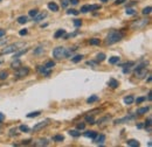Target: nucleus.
Segmentation results:
<instances>
[{"label": "nucleus", "mask_w": 152, "mask_h": 147, "mask_svg": "<svg viewBox=\"0 0 152 147\" xmlns=\"http://www.w3.org/2000/svg\"><path fill=\"white\" fill-rule=\"evenodd\" d=\"M76 127H77V130H83L86 127V124L84 123H80V124L76 125Z\"/></svg>", "instance_id": "48"}, {"label": "nucleus", "mask_w": 152, "mask_h": 147, "mask_svg": "<svg viewBox=\"0 0 152 147\" xmlns=\"http://www.w3.org/2000/svg\"><path fill=\"white\" fill-rule=\"evenodd\" d=\"M41 53H43V48H42V47H38V48L34 50V54H35V55H39V54H41Z\"/></svg>", "instance_id": "43"}, {"label": "nucleus", "mask_w": 152, "mask_h": 147, "mask_svg": "<svg viewBox=\"0 0 152 147\" xmlns=\"http://www.w3.org/2000/svg\"><path fill=\"white\" fill-rule=\"evenodd\" d=\"M126 145H128V146H131V147H138L140 144H139V141L136 140V139H130V140L126 141Z\"/></svg>", "instance_id": "13"}, {"label": "nucleus", "mask_w": 152, "mask_h": 147, "mask_svg": "<svg viewBox=\"0 0 152 147\" xmlns=\"http://www.w3.org/2000/svg\"><path fill=\"white\" fill-rule=\"evenodd\" d=\"M149 110H150L149 106H146V108H140V109L137 110V113H138V114H144V113H146Z\"/></svg>", "instance_id": "26"}, {"label": "nucleus", "mask_w": 152, "mask_h": 147, "mask_svg": "<svg viewBox=\"0 0 152 147\" xmlns=\"http://www.w3.org/2000/svg\"><path fill=\"white\" fill-rule=\"evenodd\" d=\"M7 76H8V73H7L6 70H2V71H0V79H1V81L6 79V78H7Z\"/></svg>", "instance_id": "30"}, {"label": "nucleus", "mask_w": 152, "mask_h": 147, "mask_svg": "<svg viewBox=\"0 0 152 147\" xmlns=\"http://www.w3.org/2000/svg\"><path fill=\"white\" fill-rule=\"evenodd\" d=\"M81 25H82V21H81V20H78V19H75V20H74V26H75V27H81Z\"/></svg>", "instance_id": "44"}, {"label": "nucleus", "mask_w": 152, "mask_h": 147, "mask_svg": "<svg viewBox=\"0 0 152 147\" xmlns=\"http://www.w3.org/2000/svg\"><path fill=\"white\" fill-rule=\"evenodd\" d=\"M22 144H23V145H28V144H31V140H23Z\"/></svg>", "instance_id": "57"}, {"label": "nucleus", "mask_w": 152, "mask_h": 147, "mask_svg": "<svg viewBox=\"0 0 152 147\" xmlns=\"http://www.w3.org/2000/svg\"><path fill=\"white\" fill-rule=\"evenodd\" d=\"M148 99H149V100H151V99H152V92H151V91L149 92V96H148Z\"/></svg>", "instance_id": "58"}, {"label": "nucleus", "mask_w": 152, "mask_h": 147, "mask_svg": "<svg viewBox=\"0 0 152 147\" xmlns=\"http://www.w3.org/2000/svg\"><path fill=\"white\" fill-rule=\"evenodd\" d=\"M48 144H49V141H48L47 139H40V140H38L37 143H34V146L43 147V146H47Z\"/></svg>", "instance_id": "11"}, {"label": "nucleus", "mask_w": 152, "mask_h": 147, "mask_svg": "<svg viewBox=\"0 0 152 147\" xmlns=\"http://www.w3.org/2000/svg\"><path fill=\"white\" fill-rule=\"evenodd\" d=\"M109 85H110L113 89H116V88L118 87V81H116V79H114V78L110 79V81H109Z\"/></svg>", "instance_id": "23"}, {"label": "nucleus", "mask_w": 152, "mask_h": 147, "mask_svg": "<svg viewBox=\"0 0 152 147\" xmlns=\"http://www.w3.org/2000/svg\"><path fill=\"white\" fill-rule=\"evenodd\" d=\"M48 8L50 11H53V12H57L58 11V6H57L55 2H49L48 4Z\"/></svg>", "instance_id": "17"}, {"label": "nucleus", "mask_w": 152, "mask_h": 147, "mask_svg": "<svg viewBox=\"0 0 152 147\" xmlns=\"http://www.w3.org/2000/svg\"><path fill=\"white\" fill-rule=\"evenodd\" d=\"M63 140H64V137H63L62 134H56V135H54V137H53V141L61 143V141H63Z\"/></svg>", "instance_id": "19"}, {"label": "nucleus", "mask_w": 152, "mask_h": 147, "mask_svg": "<svg viewBox=\"0 0 152 147\" xmlns=\"http://www.w3.org/2000/svg\"><path fill=\"white\" fill-rule=\"evenodd\" d=\"M126 0H116L115 1V5H122V4H124Z\"/></svg>", "instance_id": "53"}, {"label": "nucleus", "mask_w": 152, "mask_h": 147, "mask_svg": "<svg viewBox=\"0 0 152 147\" xmlns=\"http://www.w3.org/2000/svg\"><path fill=\"white\" fill-rule=\"evenodd\" d=\"M96 135H97V132H95V131H87V132L84 133V137L90 138V139H94Z\"/></svg>", "instance_id": "15"}, {"label": "nucleus", "mask_w": 152, "mask_h": 147, "mask_svg": "<svg viewBox=\"0 0 152 147\" xmlns=\"http://www.w3.org/2000/svg\"><path fill=\"white\" fill-rule=\"evenodd\" d=\"M1 63H2V60H0V64H1Z\"/></svg>", "instance_id": "61"}, {"label": "nucleus", "mask_w": 152, "mask_h": 147, "mask_svg": "<svg viewBox=\"0 0 152 147\" xmlns=\"http://www.w3.org/2000/svg\"><path fill=\"white\" fill-rule=\"evenodd\" d=\"M5 34H6V31L5 29H0V37H2Z\"/></svg>", "instance_id": "56"}, {"label": "nucleus", "mask_w": 152, "mask_h": 147, "mask_svg": "<svg viewBox=\"0 0 152 147\" xmlns=\"http://www.w3.org/2000/svg\"><path fill=\"white\" fill-rule=\"evenodd\" d=\"M87 64L88 65H91V67H96L97 65V62H95V61H88Z\"/></svg>", "instance_id": "49"}, {"label": "nucleus", "mask_w": 152, "mask_h": 147, "mask_svg": "<svg viewBox=\"0 0 152 147\" xmlns=\"http://www.w3.org/2000/svg\"><path fill=\"white\" fill-rule=\"evenodd\" d=\"M96 60H97V62H102V61H104V60H105V54H103V53L97 54Z\"/></svg>", "instance_id": "27"}, {"label": "nucleus", "mask_w": 152, "mask_h": 147, "mask_svg": "<svg viewBox=\"0 0 152 147\" xmlns=\"http://www.w3.org/2000/svg\"><path fill=\"white\" fill-rule=\"evenodd\" d=\"M126 14H128V15H133V14H136V11H134L133 8H129V7H128V8H126Z\"/></svg>", "instance_id": "40"}, {"label": "nucleus", "mask_w": 152, "mask_h": 147, "mask_svg": "<svg viewBox=\"0 0 152 147\" xmlns=\"http://www.w3.org/2000/svg\"><path fill=\"white\" fill-rule=\"evenodd\" d=\"M78 1H80V0H69V4H72V5H77Z\"/></svg>", "instance_id": "55"}, {"label": "nucleus", "mask_w": 152, "mask_h": 147, "mask_svg": "<svg viewBox=\"0 0 152 147\" xmlns=\"http://www.w3.org/2000/svg\"><path fill=\"white\" fill-rule=\"evenodd\" d=\"M19 130L21 132H29V127H28L27 125H20Z\"/></svg>", "instance_id": "36"}, {"label": "nucleus", "mask_w": 152, "mask_h": 147, "mask_svg": "<svg viewBox=\"0 0 152 147\" xmlns=\"http://www.w3.org/2000/svg\"><path fill=\"white\" fill-rule=\"evenodd\" d=\"M27 52H28V49H27V48H26V49H21V50H19L18 53H15V54H14V58H18V57H20L21 55H23V54H25V53H27Z\"/></svg>", "instance_id": "25"}, {"label": "nucleus", "mask_w": 152, "mask_h": 147, "mask_svg": "<svg viewBox=\"0 0 152 147\" xmlns=\"http://www.w3.org/2000/svg\"><path fill=\"white\" fill-rule=\"evenodd\" d=\"M38 70L39 73H41L42 75H45V76H49L50 74H52V70L50 69H47L45 65L43 67H41V65H39L38 67Z\"/></svg>", "instance_id": "10"}, {"label": "nucleus", "mask_w": 152, "mask_h": 147, "mask_svg": "<svg viewBox=\"0 0 152 147\" xmlns=\"http://www.w3.org/2000/svg\"><path fill=\"white\" fill-rule=\"evenodd\" d=\"M96 9H101L99 5H89V11H96Z\"/></svg>", "instance_id": "38"}, {"label": "nucleus", "mask_w": 152, "mask_h": 147, "mask_svg": "<svg viewBox=\"0 0 152 147\" xmlns=\"http://www.w3.org/2000/svg\"><path fill=\"white\" fill-rule=\"evenodd\" d=\"M146 100V97H138L137 99H136V103L137 104H140V103H143V102H145Z\"/></svg>", "instance_id": "42"}, {"label": "nucleus", "mask_w": 152, "mask_h": 147, "mask_svg": "<svg viewBox=\"0 0 152 147\" xmlns=\"http://www.w3.org/2000/svg\"><path fill=\"white\" fill-rule=\"evenodd\" d=\"M143 127H144L143 124H138V125H137V129H143Z\"/></svg>", "instance_id": "59"}, {"label": "nucleus", "mask_w": 152, "mask_h": 147, "mask_svg": "<svg viewBox=\"0 0 152 147\" xmlns=\"http://www.w3.org/2000/svg\"><path fill=\"white\" fill-rule=\"evenodd\" d=\"M27 21H28V18L26 15H21V17L18 18V22H19L20 25H25Z\"/></svg>", "instance_id": "20"}, {"label": "nucleus", "mask_w": 152, "mask_h": 147, "mask_svg": "<svg viewBox=\"0 0 152 147\" xmlns=\"http://www.w3.org/2000/svg\"><path fill=\"white\" fill-rule=\"evenodd\" d=\"M86 122L89 123V124H95V119H94V117H90V116H87V117H86Z\"/></svg>", "instance_id": "34"}, {"label": "nucleus", "mask_w": 152, "mask_h": 147, "mask_svg": "<svg viewBox=\"0 0 152 147\" xmlns=\"http://www.w3.org/2000/svg\"><path fill=\"white\" fill-rule=\"evenodd\" d=\"M75 35H77V32L76 33H70V34H67V35H64V40H68V39H70V37H73V36H75Z\"/></svg>", "instance_id": "46"}, {"label": "nucleus", "mask_w": 152, "mask_h": 147, "mask_svg": "<svg viewBox=\"0 0 152 147\" xmlns=\"http://www.w3.org/2000/svg\"><path fill=\"white\" fill-rule=\"evenodd\" d=\"M81 12H82V13H87V12H89V5H84V6H82Z\"/></svg>", "instance_id": "41"}, {"label": "nucleus", "mask_w": 152, "mask_h": 147, "mask_svg": "<svg viewBox=\"0 0 152 147\" xmlns=\"http://www.w3.org/2000/svg\"><path fill=\"white\" fill-rule=\"evenodd\" d=\"M27 33H28V31H27L26 28H25V29H21V31H20V32H19V34H20V35H21V36H23V35H26Z\"/></svg>", "instance_id": "50"}, {"label": "nucleus", "mask_w": 152, "mask_h": 147, "mask_svg": "<svg viewBox=\"0 0 152 147\" xmlns=\"http://www.w3.org/2000/svg\"><path fill=\"white\" fill-rule=\"evenodd\" d=\"M82 58H83L82 55H76V56H74V57H72V61H73L74 63H77V62H80Z\"/></svg>", "instance_id": "32"}, {"label": "nucleus", "mask_w": 152, "mask_h": 147, "mask_svg": "<svg viewBox=\"0 0 152 147\" xmlns=\"http://www.w3.org/2000/svg\"><path fill=\"white\" fill-rule=\"evenodd\" d=\"M67 14H69V15H70V14H73V15H78L80 12L76 11V9H68V11H67Z\"/></svg>", "instance_id": "39"}, {"label": "nucleus", "mask_w": 152, "mask_h": 147, "mask_svg": "<svg viewBox=\"0 0 152 147\" xmlns=\"http://www.w3.org/2000/svg\"><path fill=\"white\" fill-rule=\"evenodd\" d=\"M93 140H94V143H95V144H98V145L101 144V145H102V144L104 143V140H105V135H104V134H99V135L97 134Z\"/></svg>", "instance_id": "9"}, {"label": "nucleus", "mask_w": 152, "mask_h": 147, "mask_svg": "<svg viewBox=\"0 0 152 147\" xmlns=\"http://www.w3.org/2000/svg\"><path fill=\"white\" fill-rule=\"evenodd\" d=\"M148 73H149V70H148V68H145V67H142V68L134 69V75H136V77H137V78H139V79L145 78V77H146V75H148Z\"/></svg>", "instance_id": "4"}, {"label": "nucleus", "mask_w": 152, "mask_h": 147, "mask_svg": "<svg viewBox=\"0 0 152 147\" xmlns=\"http://www.w3.org/2000/svg\"><path fill=\"white\" fill-rule=\"evenodd\" d=\"M41 114V112L40 111H35V112H31V113H28L27 114V118H34V117H38Z\"/></svg>", "instance_id": "28"}, {"label": "nucleus", "mask_w": 152, "mask_h": 147, "mask_svg": "<svg viewBox=\"0 0 152 147\" xmlns=\"http://www.w3.org/2000/svg\"><path fill=\"white\" fill-rule=\"evenodd\" d=\"M151 6H148V7H145L144 9H143V14L144 15H146V14H150L151 13Z\"/></svg>", "instance_id": "37"}, {"label": "nucleus", "mask_w": 152, "mask_h": 147, "mask_svg": "<svg viewBox=\"0 0 152 147\" xmlns=\"http://www.w3.org/2000/svg\"><path fill=\"white\" fill-rule=\"evenodd\" d=\"M68 133H69L72 137H74V138H78V137L81 135V132H78L77 130H70V131H68Z\"/></svg>", "instance_id": "18"}, {"label": "nucleus", "mask_w": 152, "mask_h": 147, "mask_svg": "<svg viewBox=\"0 0 152 147\" xmlns=\"http://www.w3.org/2000/svg\"><path fill=\"white\" fill-rule=\"evenodd\" d=\"M0 1H1V0H0Z\"/></svg>", "instance_id": "62"}, {"label": "nucleus", "mask_w": 152, "mask_h": 147, "mask_svg": "<svg viewBox=\"0 0 152 147\" xmlns=\"http://www.w3.org/2000/svg\"><path fill=\"white\" fill-rule=\"evenodd\" d=\"M109 119H110V117H104V118H102V119H99V120L97 122V124H98V126H101V125H103V124H104V122H109Z\"/></svg>", "instance_id": "31"}, {"label": "nucleus", "mask_w": 152, "mask_h": 147, "mask_svg": "<svg viewBox=\"0 0 152 147\" xmlns=\"http://www.w3.org/2000/svg\"><path fill=\"white\" fill-rule=\"evenodd\" d=\"M89 43H90L91 46H98V44L101 43V41H99V39H91V40L89 41Z\"/></svg>", "instance_id": "29"}, {"label": "nucleus", "mask_w": 152, "mask_h": 147, "mask_svg": "<svg viewBox=\"0 0 152 147\" xmlns=\"http://www.w3.org/2000/svg\"><path fill=\"white\" fill-rule=\"evenodd\" d=\"M4 119H5V114L2 112H0V124L4 122Z\"/></svg>", "instance_id": "54"}, {"label": "nucleus", "mask_w": 152, "mask_h": 147, "mask_svg": "<svg viewBox=\"0 0 152 147\" xmlns=\"http://www.w3.org/2000/svg\"><path fill=\"white\" fill-rule=\"evenodd\" d=\"M144 126H145V129H148V127H151V118H148V120L145 122Z\"/></svg>", "instance_id": "45"}, {"label": "nucleus", "mask_w": 152, "mask_h": 147, "mask_svg": "<svg viewBox=\"0 0 152 147\" xmlns=\"http://www.w3.org/2000/svg\"><path fill=\"white\" fill-rule=\"evenodd\" d=\"M148 25H149V20L148 19H138V20H134L130 25V28L131 29H143Z\"/></svg>", "instance_id": "3"}, {"label": "nucleus", "mask_w": 152, "mask_h": 147, "mask_svg": "<svg viewBox=\"0 0 152 147\" xmlns=\"http://www.w3.org/2000/svg\"><path fill=\"white\" fill-rule=\"evenodd\" d=\"M61 5L62 7H67L69 5V0H61Z\"/></svg>", "instance_id": "47"}, {"label": "nucleus", "mask_w": 152, "mask_h": 147, "mask_svg": "<svg viewBox=\"0 0 152 147\" xmlns=\"http://www.w3.org/2000/svg\"><path fill=\"white\" fill-rule=\"evenodd\" d=\"M124 36V34L122 33V32H118V31H111L109 34H108V36L105 39V43L107 44H114L116 42H118V41H121L122 39Z\"/></svg>", "instance_id": "2"}, {"label": "nucleus", "mask_w": 152, "mask_h": 147, "mask_svg": "<svg viewBox=\"0 0 152 147\" xmlns=\"http://www.w3.org/2000/svg\"><path fill=\"white\" fill-rule=\"evenodd\" d=\"M134 118H136V114H130V116H126V117H124V118H122V119H117V120H115V124L128 123V122H130V120H133Z\"/></svg>", "instance_id": "7"}, {"label": "nucleus", "mask_w": 152, "mask_h": 147, "mask_svg": "<svg viewBox=\"0 0 152 147\" xmlns=\"http://www.w3.org/2000/svg\"><path fill=\"white\" fill-rule=\"evenodd\" d=\"M29 74V69L27 67H19L15 71V76L17 77H25Z\"/></svg>", "instance_id": "6"}, {"label": "nucleus", "mask_w": 152, "mask_h": 147, "mask_svg": "<svg viewBox=\"0 0 152 147\" xmlns=\"http://www.w3.org/2000/svg\"><path fill=\"white\" fill-rule=\"evenodd\" d=\"M77 48H73V49H67L64 47H56L54 50H53V56L56 58V60H62V58H66V57H69L74 52H75Z\"/></svg>", "instance_id": "1"}, {"label": "nucleus", "mask_w": 152, "mask_h": 147, "mask_svg": "<svg viewBox=\"0 0 152 147\" xmlns=\"http://www.w3.org/2000/svg\"><path fill=\"white\" fill-rule=\"evenodd\" d=\"M64 34H66V31H64V29H58V31H56V32H55L54 37H55V39H60V37L63 36Z\"/></svg>", "instance_id": "16"}, {"label": "nucleus", "mask_w": 152, "mask_h": 147, "mask_svg": "<svg viewBox=\"0 0 152 147\" xmlns=\"http://www.w3.org/2000/svg\"><path fill=\"white\" fill-rule=\"evenodd\" d=\"M101 1H104V2H105V1H108V0H101Z\"/></svg>", "instance_id": "60"}, {"label": "nucleus", "mask_w": 152, "mask_h": 147, "mask_svg": "<svg viewBox=\"0 0 152 147\" xmlns=\"http://www.w3.org/2000/svg\"><path fill=\"white\" fill-rule=\"evenodd\" d=\"M118 62H119V57H118V56H113V57L109 58V63H110V64H116V63H118Z\"/></svg>", "instance_id": "22"}, {"label": "nucleus", "mask_w": 152, "mask_h": 147, "mask_svg": "<svg viewBox=\"0 0 152 147\" xmlns=\"http://www.w3.org/2000/svg\"><path fill=\"white\" fill-rule=\"evenodd\" d=\"M20 65H21V62H20L19 60H17V58H15V61L12 62V64H11V67H12L13 69H18Z\"/></svg>", "instance_id": "24"}, {"label": "nucleus", "mask_w": 152, "mask_h": 147, "mask_svg": "<svg viewBox=\"0 0 152 147\" xmlns=\"http://www.w3.org/2000/svg\"><path fill=\"white\" fill-rule=\"evenodd\" d=\"M38 13H39V11H38V9H37V8H34V9H31L28 14H29V17H32V18H34V17H35V15H37Z\"/></svg>", "instance_id": "35"}, {"label": "nucleus", "mask_w": 152, "mask_h": 147, "mask_svg": "<svg viewBox=\"0 0 152 147\" xmlns=\"http://www.w3.org/2000/svg\"><path fill=\"white\" fill-rule=\"evenodd\" d=\"M133 64H134L133 62H128V63H124V64H122L121 67H123V68H124V67H128V68H129L130 65H133Z\"/></svg>", "instance_id": "51"}, {"label": "nucleus", "mask_w": 152, "mask_h": 147, "mask_svg": "<svg viewBox=\"0 0 152 147\" xmlns=\"http://www.w3.org/2000/svg\"><path fill=\"white\" fill-rule=\"evenodd\" d=\"M133 102H134V98H133V96H131V95H129V96H126V97L124 98V103H125L126 105H131Z\"/></svg>", "instance_id": "14"}, {"label": "nucleus", "mask_w": 152, "mask_h": 147, "mask_svg": "<svg viewBox=\"0 0 152 147\" xmlns=\"http://www.w3.org/2000/svg\"><path fill=\"white\" fill-rule=\"evenodd\" d=\"M19 46H21V43H17V44H11L8 47H5L2 50H1V54H10V53H13V52H17L19 49Z\"/></svg>", "instance_id": "5"}, {"label": "nucleus", "mask_w": 152, "mask_h": 147, "mask_svg": "<svg viewBox=\"0 0 152 147\" xmlns=\"http://www.w3.org/2000/svg\"><path fill=\"white\" fill-rule=\"evenodd\" d=\"M14 134H17V129H12L10 131V135H11V137H13Z\"/></svg>", "instance_id": "52"}, {"label": "nucleus", "mask_w": 152, "mask_h": 147, "mask_svg": "<svg viewBox=\"0 0 152 147\" xmlns=\"http://www.w3.org/2000/svg\"><path fill=\"white\" fill-rule=\"evenodd\" d=\"M47 17V12H42V13H40V14H37L35 17H34V22H40L41 20H43V19Z\"/></svg>", "instance_id": "12"}, {"label": "nucleus", "mask_w": 152, "mask_h": 147, "mask_svg": "<svg viewBox=\"0 0 152 147\" xmlns=\"http://www.w3.org/2000/svg\"><path fill=\"white\" fill-rule=\"evenodd\" d=\"M47 69H52L53 67H55V62H53V61H49V62H47L46 63V65H45Z\"/></svg>", "instance_id": "33"}, {"label": "nucleus", "mask_w": 152, "mask_h": 147, "mask_svg": "<svg viewBox=\"0 0 152 147\" xmlns=\"http://www.w3.org/2000/svg\"><path fill=\"white\" fill-rule=\"evenodd\" d=\"M98 100V97L96 96V95H94V96H91V97H89L88 99H87V103L88 104H93L94 102H97Z\"/></svg>", "instance_id": "21"}, {"label": "nucleus", "mask_w": 152, "mask_h": 147, "mask_svg": "<svg viewBox=\"0 0 152 147\" xmlns=\"http://www.w3.org/2000/svg\"><path fill=\"white\" fill-rule=\"evenodd\" d=\"M49 124V119H47V120H43V122H40L38 123L37 125H34V127H33V131H40V130H42L43 127H46L47 125Z\"/></svg>", "instance_id": "8"}]
</instances>
